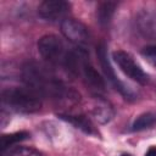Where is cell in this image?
<instances>
[{
    "label": "cell",
    "mask_w": 156,
    "mask_h": 156,
    "mask_svg": "<svg viewBox=\"0 0 156 156\" xmlns=\"http://www.w3.org/2000/svg\"><path fill=\"white\" fill-rule=\"evenodd\" d=\"M22 80L26 87L35 91L40 98H50L61 105H76L79 94L58 79L51 69L38 62H27L22 67Z\"/></svg>",
    "instance_id": "cell-1"
},
{
    "label": "cell",
    "mask_w": 156,
    "mask_h": 156,
    "mask_svg": "<svg viewBox=\"0 0 156 156\" xmlns=\"http://www.w3.org/2000/svg\"><path fill=\"white\" fill-rule=\"evenodd\" d=\"M1 101L5 107L20 113H34L41 108V98L27 87L4 89L1 93Z\"/></svg>",
    "instance_id": "cell-2"
},
{
    "label": "cell",
    "mask_w": 156,
    "mask_h": 156,
    "mask_svg": "<svg viewBox=\"0 0 156 156\" xmlns=\"http://www.w3.org/2000/svg\"><path fill=\"white\" fill-rule=\"evenodd\" d=\"M38 51L40 56L52 66H62L68 55L69 48H66L63 41L54 34L44 35L38 41Z\"/></svg>",
    "instance_id": "cell-3"
},
{
    "label": "cell",
    "mask_w": 156,
    "mask_h": 156,
    "mask_svg": "<svg viewBox=\"0 0 156 156\" xmlns=\"http://www.w3.org/2000/svg\"><path fill=\"white\" fill-rule=\"evenodd\" d=\"M112 57H113L115 62L117 63V66L121 68V71L127 77H129L132 80H134L141 85L147 83V80H149L147 74L135 62V60L133 58V56L130 54L122 51V50H118V51H115L112 54Z\"/></svg>",
    "instance_id": "cell-4"
},
{
    "label": "cell",
    "mask_w": 156,
    "mask_h": 156,
    "mask_svg": "<svg viewBox=\"0 0 156 156\" xmlns=\"http://www.w3.org/2000/svg\"><path fill=\"white\" fill-rule=\"evenodd\" d=\"M61 33L63 37L78 48L85 49L90 41V34L88 28L78 20L66 18L61 22Z\"/></svg>",
    "instance_id": "cell-5"
},
{
    "label": "cell",
    "mask_w": 156,
    "mask_h": 156,
    "mask_svg": "<svg viewBox=\"0 0 156 156\" xmlns=\"http://www.w3.org/2000/svg\"><path fill=\"white\" fill-rule=\"evenodd\" d=\"M96 55H98V58H99V62H100V66L102 68V72L105 74V77L107 78V80L110 82V84L121 94L123 95L126 99H133L134 98V94L126 87V84L118 79V77L116 76L108 58H107V51H106V45L105 44H99L98 48H96Z\"/></svg>",
    "instance_id": "cell-6"
},
{
    "label": "cell",
    "mask_w": 156,
    "mask_h": 156,
    "mask_svg": "<svg viewBox=\"0 0 156 156\" xmlns=\"http://www.w3.org/2000/svg\"><path fill=\"white\" fill-rule=\"evenodd\" d=\"M71 11V4L63 0H45L38 7V15L50 22L65 21Z\"/></svg>",
    "instance_id": "cell-7"
},
{
    "label": "cell",
    "mask_w": 156,
    "mask_h": 156,
    "mask_svg": "<svg viewBox=\"0 0 156 156\" xmlns=\"http://www.w3.org/2000/svg\"><path fill=\"white\" fill-rule=\"evenodd\" d=\"M135 24L139 33L150 40L156 39V10L143 9L136 13Z\"/></svg>",
    "instance_id": "cell-8"
},
{
    "label": "cell",
    "mask_w": 156,
    "mask_h": 156,
    "mask_svg": "<svg viewBox=\"0 0 156 156\" xmlns=\"http://www.w3.org/2000/svg\"><path fill=\"white\" fill-rule=\"evenodd\" d=\"M79 76H82V79H83L84 84L95 95H100L105 90V80L100 76V73L93 67V65L90 63V61H88V62L84 63V66H83Z\"/></svg>",
    "instance_id": "cell-9"
},
{
    "label": "cell",
    "mask_w": 156,
    "mask_h": 156,
    "mask_svg": "<svg viewBox=\"0 0 156 156\" xmlns=\"http://www.w3.org/2000/svg\"><path fill=\"white\" fill-rule=\"evenodd\" d=\"M113 108L107 100H105L101 95L94 96V102L91 105V115L99 123H107L113 117Z\"/></svg>",
    "instance_id": "cell-10"
},
{
    "label": "cell",
    "mask_w": 156,
    "mask_h": 156,
    "mask_svg": "<svg viewBox=\"0 0 156 156\" xmlns=\"http://www.w3.org/2000/svg\"><path fill=\"white\" fill-rule=\"evenodd\" d=\"M58 117L63 121H67L68 123L73 124L76 128L83 130L87 134H96V129L93 124V122L84 115H76V113H58Z\"/></svg>",
    "instance_id": "cell-11"
},
{
    "label": "cell",
    "mask_w": 156,
    "mask_h": 156,
    "mask_svg": "<svg viewBox=\"0 0 156 156\" xmlns=\"http://www.w3.org/2000/svg\"><path fill=\"white\" fill-rule=\"evenodd\" d=\"M29 138V133L28 132H16V133H11V134H4L1 136V152H5L12 147H15V145H17L18 143L26 140Z\"/></svg>",
    "instance_id": "cell-12"
},
{
    "label": "cell",
    "mask_w": 156,
    "mask_h": 156,
    "mask_svg": "<svg viewBox=\"0 0 156 156\" xmlns=\"http://www.w3.org/2000/svg\"><path fill=\"white\" fill-rule=\"evenodd\" d=\"M154 124H156V113L152 112H145L140 115L132 124V130L139 132L147 128H151Z\"/></svg>",
    "instance_id": "cell-13"
},
{
    "label": "cell",
    "mask_w": 156,
    "mask_h": 156,
    "mask_svg": "<svg viewBox=\"0 0 156 156\" xmlns=\"http://www.w3.org/2000/svg\"><path fill=\"white\" fill-rule=\"evenodd\" d=\"M115 9H116V4L115 2H102L99 9H98V12H96V16H98V21L101 26H107L113 16V12H115Z\"/></svg>",
    "instance_id": "cell-14"
},
{
    "label": "cell",
    "mask_w": 156,
    "mask_h": 156,
    "mask_svg": "<svg viewBox=\"0 0 156 156\" xmlns=\"http://www.w3.org/2000/svg\"><path fill=\"white\" fill-rule=\"evenodd\" d=\"M2 156H43L39 151L28 149V147H22V146H15L5 152H1Z\"/></svg>",
    "instance_id": "cell-15"
},
{
    "label": "cell",
    "mask_w": 156,
    "mask_h": 156,
    "mask_svg": "<svg viewBox=\"0 0 156 156\" xmlns=\"http://www.w3.org/2000/svg\"><path fill=\"white\" fill-rule=\"evenodd\" d=\"M143 56L156 68V45H150L143 49Z\"/></svg>",
    "instance_id": "cell-16"
},
{
    "label": "cell",
    "mask_w": 156,
    "mask_h": 156,
    "mask_svg": "<svg viewBox=\"0 0 156 156\" xmlns=\"http://www.w3.org/2000/svg\"><path fill=\"white\" fill-rule=\"evenodd\" d=\"M145 156H156V146H151V147H149V150L146 151Z\"/></svg>",
    "instance_id": "cell-17"
},
{
    "label": "cell",
    "mask_w": 156,
    "mask_h": 156,
    "mask_svg": "<svg viewBox=\"0 0 156 156\" xmlns=\"http://www.w3.org/2000/svg\"><path fill=\"white\" fill-rule=\"evenodd\" d=\"M122 156H132V155H129V154H123Z\"/></svg>",
    "instance_id": "cell-18"
}]
</instances>
